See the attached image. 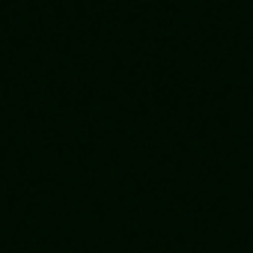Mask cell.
Segmentation results:
<instances>
[]
</instances>
